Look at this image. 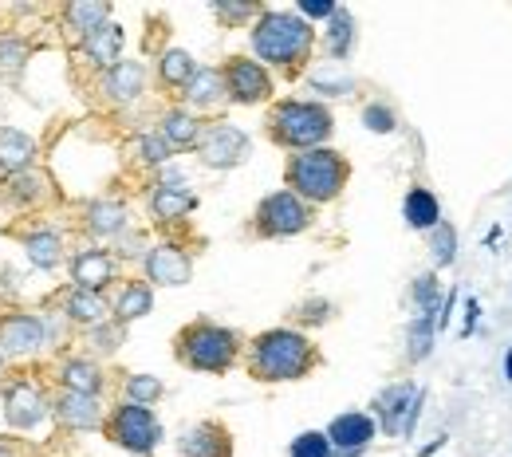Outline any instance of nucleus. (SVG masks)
<instances>
[{"label":"nucleus","mask_w":512,"mask_h":457,"mask_svg":"<svg viewBox=\"0 0 512 457\" xmlns=\"http://www.w3.org/2000/svg\"><path fill=\"white\" fill-rule=\"evenodd\" d=\"M245 367L256 383H296L320 367V351L304 331L272 327V331H260L249 343Z\"/></svg>","instance_id":"nucleus-1"},{"label":"nucleus","mask_w":512,"mask_h":457,"mask_svg":"<svg viewBox=\"0 0 512 457\" xmlns=\"http://www.w3.org/2000/svg\"><path fill=\"white\" fill-rule=\"evenodd\" d=\"M316 48V28L300 16V12H280V8H264L253 24V52L284 71L288 79H296L304 64L312 60Z\"/></svg>","instance_id":"nucleus-2"},{"label":"nucleus","mask_w":512,"mask_h":457,"mask_svg":"<svg viewBox=\"0 0 512 457\" xmlns=\"http://www.w3.org/2000/svg\"><path fill=\"white\" fill-rule=\"evenodd\" d=\"M52 367L48 363H24V367H8L0 379V402H4V418L12 430L28 434L36 426H44V418H52Z\"/></svg>","instance_id":"nucleus-3"},{"label":"nucleus","mask_w":512,"mask_h":457,"mask_svg":"<svg viewBox=\"0 0 512 457\" xmlns=\"http://www.w3.org/2000/svg\"><path fill=\"white\" fill-rule=\"evenodd\" d=\"M288 190L308 201V205H327L343 194L347 178H351V162L339 154V150H327V146H316V150H300L288 158Z\"/></svg>","instance_id":"nucleus-4"},{"label":"nucleus","mask_w":512,"mask_h":457,"mask_svg":"<svg viewBox=\"0 0 512 457\" xmlns=\"http://www.w3.org/2000/svg\"><path fill=\"white\" fill-rule=\"evenodd\" d=\"M174 359L190 371L225 375L241 359V335L213 320H193L174 335Z\"/></svg>","instance_id":"nucleus-5"},{"label":"nucleus","mask_w":512,"mask_h":457,"mask_svg":"<svg viewBox=\"0 0 512 457\" xmlns=\"http://www.w3.org/2000/svg\"><path fill=\"white\" fill-rule=\"evenodd\" d=\"M264 131L276 146L284 150H316L323 146L331 131H335V119L323 103H304V99H280L268 119H264Z\"/></svg>","instance_id":"nucleus-6"},{"label":"nucleus","mask_w":512,"mask_h":457,"mask_svg":"<svg viewBox=\"0 0 512 457\" xmlns=\"http://www.w3.org/2000/svg\"><path fill=\"white\" fill-rule=\"evenodd\" d=\"M56 201H60V190H56L52 174L40 170V166L0 178V205H4V213H12L16 221L44 217L48 205H56Z\"/></svg>","instance_id":"nucleus-7"},{"label":"nucleus","mask_w":512,"mask_h":457,"mask_svg":"<svg viewBox=\"0 0 512 457\" xmlns=\"http://www.w3.org/2000/svg\"><path fill=\"white\" fill-rule=\"evenodd\" d=\"M103 434H107V442H115L119 450L142 454V457L154 454L158 442H162V426H158L154 410H150V406H134V402H119V406L107 410Z\"/></svg>","instance_id":"nucleus-8"},{"label":"nucleus","mask_w":512,"mask_h":457,"mask_svg":"<svg viewBox=\"0 0 512 457\" xmlns=\"http://www.w3.org/2000/svg\"><path fill=\"white\" fill-rule=\"evenodd\" d=\"M44 351H48V324H44V316H36L28 308L0 312V355H4V363H12V367L40 363Z\"/></svg>","instance_id":"nucleus-9"},{"label":"nucleus","mask_w":512,"mask_h":457,"mask_svg":"<svg viewBox=\"0 0 512 457\" xmlns=\"http://www.w3.org/2000/svg\"><path fill=\"white\" fill-rule=\"evenodd\" d=\"M312 225V205L300 201L292 190L268 194L253 213V233L256 237H296Z\"/></svg>","instance_id":"nucleus-10"},{"label":"nucleus","mask_w":512,"mask_h":457,"mask_svg":"<svg viewBox=\"0 0 512 457\" xmlns=\"http://www.w3.org/2000/svg\"><path fill=\"white\" fill-rule=\"evenodd\" d=\"M193 150H197V158H201L205 166H213V170H233V166H241V162L249 158L253 142H249V134L241 131V127L217 119V123H201V134H197V146H193Z\"/></svg>","instance_id":"nucleus-11"},{"label":"nucleus","mask_w":512,"mask_h":457,"mask_svg":"<svg viewBox=\"0 0 512 457\" xmlns=\"http://www.w3.org/2000/svg\"><path fill=\"white\" fill-rule=\"evenodd\" d=\"M221 79H225V99L229 103L253 107V103H268L272 99V75H268V67L249 60V56L225 60Z\"/></svg>","instance_id":"nucleus-12"},{"label":"nucleus","mask_w":512,"mask_h":457,"mask_svg":"<svg viewBox=\"0 0 512 457\" xmlns=\"http://www.w3.org/2000/svg\"><path fill=\"white\" fill-rule=\"evenodd\" d=\"M67 272H71V288H83V292H99L103 296L119 280V257L111 249L87 245V249L67 253Z\"/></svg>","instance_id":"nucleus-13"},{"label":"nucleus","mask_w":512,"mask_h":457,"mask_svg":"<svg viewBox=\"0 0 512 457\" xmlns=\"http://www.w3.org/2000/svg\"><path fill=\"white\" fill-rule=\"evenodd\" d=\"M422 398H426V394L418 391V387H410V383L386 387V391L379 394V402H375V410H379V426H383L390 438L410 434V430H414V422H418Z\"/></svg>","instance_id":"nucleus-14"},{"label":"nucleus","mask_w":512,"mask_h":457,"mask_svg":"<svg viewBox=\"0 0 512 457\" xmlns=\"http://www.w3.org/2000/svg\"><path fill=\"white\" fill-rule=\"evenodd\" d=\"M52 418L60 430H71V434H87V430H103V402L91 398V394H75V391H52Z\"/></svg>","instance_id":"nucleus-15"},{"label":"nucleus","mask_w":512,"mask_h":457,"mask_svg":"<svg viewBox=\"0 0 512 457\" xmlns=\"http://www.w3.org/2000/svg\"><path fill=\"white\" fill-rule=\"evenodd\" d=\"M40 225H32V229H8L20 245H24V253H28V261L36 264V268H44V272H56L60 264H67V245H64V233L56 229V225H48V217H36Z\"/></svg>","instance_id":"nucleus-16"},{"label":"nucleus","mask_w":512,"mask_h":457,"mask_svg":"<svg viewBox=\"0 0 512 457\" xmlns=\"http://www.w3.org/2000/svg\"><path fill=\"white\" fill-rule=\"evenodd\" d=\"M52 387L99 398V394H103V387H107V371H103V367H99L91 355L71 351V355H64V359H56V363H52Z\"/></svg>","instance_id":"nucleus-17"},{"label":"nucleus","mask_w":512,"mask_h":457,"mask_svg":"<svg viewBox=\"0 0 512 457\" xmlns=\"http://www.w3.org/2000/svg\"><path fill=\"white\" fill-rule=\"evenodd\" d=\"M146 284L154 288H182V284H190L193 276V261L190 253L182 249V245H174V241H166V245H154L150 253H146Z\"/></svg>","instance_id":"nucleus-18"},{"label":"nucleus","mask_w":512,"mask_h":457,"mask_svg":"<svg viewBox=\"0 0 512 457\" xmlns=\"http://www.w3.org/2000/svg\"><path fill=\"white\" fill-rule=\"evenodd\" d=\"M48 304H56L67 324L83 327V331H91V327H99L111 320V304H107V296H99V292H83V288H71V284L60 288Z\"/></svg>","instance_id":"nucleus-19"},{"label":"nucleus","mask_w":512,"mask_h":457,"mask_svg":"<svg viewBox=\"0 0 512 457\" xmlns=\"http://www.w3.org/2000/svg\"><path fill=\"white\" fill-rule=\"evenodd\" d=\"M142 91H146V64L119 60V64L107 67V71L99 75V95H103L111 107H127Z\"/></svg>","instance_id":"nucleus-20"},{"label":"nucleus","mask_w":512,"mask_h":457,"mask_svg":"<svg viewBox=\"0 0 512 457\" xmlns=\"http://www.w3.org/2000/svg\"><path fill=\"white\" fill-rule=\"evenodd\" d=\"M178 457H233V434L225 430V422L205 418L182 434Z\"/></svg>","instance_id":"nucleus-21"},{"label":"nucleus","mask_w":512,"mask_h":457,"mask_svg":"<svg viewBox=\"0 0 512 457\" xmlns=\"http://www.w3.org/2000/svg\"><path fill=\"white\" fill-rule=\"evenodd\" d=\"M130 229V213L119 197H95L83 205V233L99 237V241H111V237H123Z\"/></svg>","instance_id":"nucleus-22"},{"label":"nucleus","mask_w":512,"mask_h":457,"mask_svg":"<svg viewBox=\"0 0 512 457\" xmlns=\"http://www.w3.org/2000/svg\"><path fill=\"white\" fill-rule=\"evenodd\" d=\"M123 44H127V36H123V28L115 24V20H107L103 28H95L91 36H83L75 48H79V56L87 60V64L95 67L99 75L107 71V67H115L123 60Z\"/></svg>","instance_id":"nucleus-23"},{"label":"nucleus","mask_w":512,"mask_h":457,"mask_svg":"<svg viewBox=\"0 0 512 457\" xmlns=\"http://www.w3.org/2000/svg\"><path fill=\"white\" fill-rule=\"evenodd\" d=\"M375 430H379V422H375L371 414H363V410H347V414H339V418L327 426V442H331L335 450L355 454V450H363V446L375 438Z\"/></svg>","instance_id":"nucleus-24"},{"label":"nucleus","mask_w":512,"mask_h":457,"mask_svg":"<svg viewBox=\"0 0 512 457\" xmlns=\"http://www.w3.org/2000/svg\"><path fill=\"white\" fill-rule=\"evenodd\" d=\"M107 20H111V4H99V0H71L60 8V28L67 32L71 44H79L83 36H91Z\"/></svg>","instance_id":"nucleus-25"},{"label":"nucleus","mask_w":512,"mask_h":457,"mask_svg":"<svg viewBox=\"0 0 512 457\" xmlns=\"http://www.w3.org/2000/svg\"><path fill=\"white\" fill-rule=\"evenodd\" d=\"M36 158H40V146L32 134L16 131V127H0V178L32 170Z\"/></svg>","instance_id":"nucleus-26"},{"label":"nucleus","mask_w":512,"mask_h":457,"mask_svg":"<svg viewBox=\"0 0 512 457\" xmlns=\"http://www.w3.org/2000/svg\"><path fill=\"white\" fill-rule=\"evenodd\" d=\"M150 308H154V288L146 284V280H123V288H119V296H115V304H111V320L115 324H134V320H142V316H150Z\"/></svg>","instance_id":"nucleus-27"},{"label":"nucleus","mask_w":512,"mask_h":457,"mask_svg":"<svg viewBox=\"0 0 512 457\" xmlns=\"http://www.w3.org/2000/svg\"><path fill=\"white\" fill-rule=\"evenodd\" d=\"M182 99L197 107V111H213L221 99H225V79H221V71L217 67H197L193 71V79L182 87Z\"/></svg>","instance_id":"nucleus-28"},{"label":"nucleus","mask_w":512,"mask_h":457,"mask_svg":"<svg viewBox=\"0 0 512 457\" xmlns=\"http://www.w3.org/2000/svg\"><path fill=\"white\" fill-rule=\"evenodd\" d=\"M193 209H197V197L190 190H182V186H154V194H150V213H154L158 225L182 221V217H190Z\"/></svg>","instance_id":"nucleus-29"},{"label":"nucleus","mask_w":512,"mask_h":457,"mask_svg":"<svg viewBox=\"0 0 512 457\" xmlns=\"http://www.w3.org/2000/svg\"><path fill=\"white\" fill-rule=\"evenodd\" d=\"M197 134H201V123L193 119L186 107H174L162 115V127H158V138L178 154V150H193L197 146Z\"/></svg>","instance_id":"nucleus-30"},{"label":"nucleus","mask_w":512,"mask_h":457,"mask_svg":"<svg viewBox=\"0 0 512 457\" xmlns=\"http://www.w3.org/2000/svg\"><path fill=\"white\" fill-rule=\"evenodd\" d=\"M402 213H406V225L410 229H438L442 225V205H438V197L430 194L426 186H414L406 201H402Z\"/></svg>","instance_id":"nucleus-31"},{"label":"nucleus","mask_w":512,"mask_h":457,"mask_svg":"<svg viewBox=\"0 0 512 457\" xmlns=\"http://www.w3.org/2000/svg\"><path fill=\"white\" fill-rule=\"evenodd\" d=\"M36 44L24 32H0V79H20Z\"/></svg>","instance_id":"nucleus-32"},{"label":"nucleus","mask_w":512,"mask_h":457,"mask_svg":"<svg viewBox=\"0 0 512 457\" xmlns=\"http://www.w3.org/2000/svg\"><path fill=\"white\" fill-rule=\"evenodd\" d=\"M323 48H327L331 60H347V56H351V48H355V16H351L347 8H335V12H331Z\"/></svg>","instance_id":"nucleus-33"},{"label":"nucleus","mask_w":512,"mask_h":457,"mask_svg":"<svg viewBox=\"0 0 512 457\" xmlns=\"http://www.w3.org/2000/svg\"><path fill=\"white\" fill-rule=\"evenodd\" d=\"M193 71H197V64H193L190 52H182V48H166V52H162L158 79H162L166 91H182V87L193 79Z\"/></svg>","instance_id":"nucleus-34"},{"label":"nucleus","mask_w":512,"mask_h":457,"mask_svg":"<svg viewBox=\"0 0 512 457\" xmlns=\"http://www.w3.org/2000/svg\"><path fill=\"white\" fill-rule=\"evenodd\" d=\"M170 154H174V150L158 138V131L134 134V138H130V150H127V158L142 162V166H166V162H170Z\"/></svg>","instance_id":"nucleus-35"},{"label":"nucleus","mask_w":512,"mask_h":457,"mask_svg":"<svg viewBox=\"0 0 512 457\" xmlns=\"http://www.w3.org/2000/svg\"><path fill=\"white\" fill-rule=\"evenodd\" d=\"M414 304H418V316L438 320V312H442V288H438V276L434 272H426V276L414 280Z\"/></svg>","instance_id":"nucleus-36"},{"label":"nucleus","mask_w":512,"mask_h":457,"mask_svg":"<svg viewBox=\"0 0 512 457\" xmlns=\"http://www.w3.org/2000/svg\"><path fill=\"white\" fill-rule=\"evenodd\" d=\"M123 402H134V406H154L162 394H166V387L154 379V375H127V383H123Z\"/></svg>","instance_id":"nucleus-37"},{"label":"nucleus","mask_w":512,"mask_h":457,"mask_svg":"<svg viewBox=\"0 0 512 457\" xmlns=\"http://www.w3.org/2000/svg\"><path fill=\"white\" fill-rule=\"evenodd\" d=\"M312 87L320 95H347L355 87V79L343 71V64H323L320 71H312Z\"/></svg>","instance_id":"nucleus-38"},{"label":"nucleus","mask_w":512,"mask_h":457,"mask_svg":"<svg viewBox=\"0 0 512 457\" xmlns=\"http://www.w3.org/2000/svg\"><path fill=\"white\" fill-rule=\"evenodd\" d=\"M434 327L438 320H430V316H418L410 331H406V347H410V359L414 363H422L426 355H430V347H434Z\"/></svg>","instance_id":"nucleus-39"},{"label":"nucleus","mask_w":512,"mask_h":457,"mask_svg":"<svg viewBox=\"0 0 512 457\" xmlns=\"http://www.w3.org/2000/svg\"><path fill=\"white\" fill-rule=\"evenodd\" d=\"M123 335H127V327L107 320V324L83 331V343H87V347H95V351H103V355H115V351H119V343H123Z\"/></svg>","instance_id":"nucleus-40"},{"label":"nucleus","mask_w":512,"mask_h":457,"mask_svg":"<svg viewBox=\"0 0 512 457\" xmlns=\"http://www.w3.org/2000/svg\"><path fill=\"white\" fill-rule=\"evenodd\" d=\"M430 253H434V264L438 268H446L453 261V253H457V233L449 229L446 221L438 225V229H430Z\"/></svg>","instance_id":"nucleus-41"},{"label":"nucleus","mask_w":512,"mask_h":457,"mask_svg":"<svg viewBox=\"0 0 512 457\" xmlns=\"http://www.w3.org/2000/svg\"><path fill=\"white\" fill-rule=\"evenodd\" d=\"M292 457H331V442H327V434H320V430L300 434V438L292 442Z\"/></svg>","instance_id":"nucleus-42"},{"label":"nucleus","mask_w":512,"mask_h":457,"mask_svg":"<svg viewBox=\"0 0 512 457\" xmlns=\"http://www.w3.org/2000/svg\"><path fill=\"white\" fill-rule=\"evenodd\" d=\"M264 8L260 4H225V0H213V16L225 20V24H245V20H256Z\"/></svg>","instance_id":"nucleus-43"},{"label":"nucleus","mask_w":512,"mask_h":457,"mask_svg":"<svg viewBox=\"0 0 512 457\" xmlns=\"http://www.w3.org/2000/svg\"><path fill=\"white\" fill-rule=\"evenodd\" d=\"M363 123H367V131L375 134H390L398 127V119H394V111L383 107V103H371V107H363Z\"/></svg>","instance_id":"nucleus-44"},{"label":"nucleus","mask_w":512,"mask_h":457,"mask_svg":"<svg viewBox=\"0 0 512 457\" xmlns=\"http://www.w3.org/2000/svg\"><path fill=\"white\" fill-rule=\"evenodd\" d=\"M335 8H339V4H331V0H300V16H304V20H320V16L331 20Z\"/></svg>","instance_id":"nucleus-45"},{"label":"nucleus","mask_w":512,"mask_h":457,"mask_svg":"<svg viewBox=\"0 0 512 457\" xmlns=\"http://www.w3.org/2000/svg\"><path fill=\"white\" fill-rule=\"evenodd\" d=\"M327 312H331V304L316 300V304H308V308H304V316H300V320H304V324H323V320H327Z\"/></svg>","instance_id":"nucleus-46"},{"label":"nucleus","mask_w":512,"mask_h":457,"mask_svg":"<svg viewBox=\"0 0 512 457\" xmlns=\"http://www.w3.org/2000/svg\"><path fill=\"white\" fill-rule=\"evenodd\" d=\"M477 316H481V308H477V300H469V304H465V335L477 327Z\"/></svg>","instance_id":"nucleus-47"},{"label":"nucleus","mask_w":512,"mask_h":457,"mask_svg":"<svg viewBox=\"0 0 512 457\" xmlns=\"http://www.w3.org/2000/svg\"><path fill=\"white\" fill-rule=\"evenodd\" d=\"M0 457H20V450H16L8 438H0Z\"/></svg>","instance_id":"nucleus-48"},{"label":"nucleus","mask_w":512,"mask_h":457,"mask_svg":"<svg viewBox=\"0 0 512 457\" xmlns=\"http://www.w3.org/2000/svg\"><path fill=\"white\" fill-rule=\"evenodd\" d=\"M505 379L512 383V351H509V359H505Z\"/></svg>","instance_id":"nucleus-49"},{"label":"nucleus","mask_w":512,"mask_h":457,"mask_svg":"<svg viewBox=\"0 0 512 457\" xmlns=\"http://www.w3.org/2000/svg\"><path fill=\"white\" fill-rule=\"evenodd\" d=\"M4 371H8V363H4V355H0V375H4Z\"/></svg>","instance_id":"nucleus-50"}]
</instances>
